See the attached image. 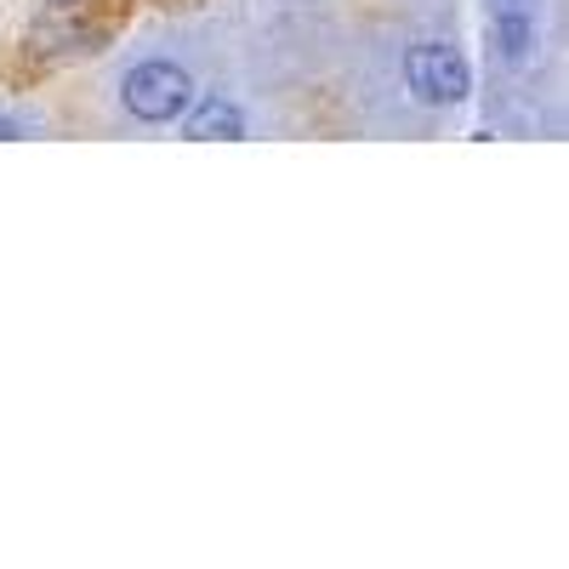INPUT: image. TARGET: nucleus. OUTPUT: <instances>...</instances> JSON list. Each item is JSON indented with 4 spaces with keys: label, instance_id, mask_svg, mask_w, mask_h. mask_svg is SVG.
I'll return each mask as SVG.
<instances>
[{
    "label": "nucleus",
    "instance_id": "2",
    "mask_svg": "<svg viewBox=\"0 0 569 569\" xmlns=\"http://www.w3.org/2000/svg\"><path fill=\"white\" fill-rule=\"evenodd\" d=\"M405 86L427 109H456V103H467V91H472V69H467V58L456 52V46L421 40V46L405 52Z\"/></svg>",
    "mask_w": 569,
    "mask_h": 569
},
{
    "label": "nucleus",
    "instance_id": "1",
    "mask_svg": "<svg viewBox=\"0 0 569 569\" xmlns=\"http://www.w3.org/2000/svg\"><path fill=\"white\" fill-rule=\"evenodd\" d=\"M188 103H194V80L177 63H137L120 80V109L142 126H171L188 114Z\"/></svg>",
    "mask_w": 569,
    "mask_h": 569
},
{
    "label": "nucleus",
    "instance_id": "3",
    "mask_svg": "<svg viewBox=\"0 0 569 569\" xmlns=\"http://www.w3.org/2000/svg\"><path fill=\"white\" fill-rule=\"evenodd\" d=\"M182 137H194V142L246 137V114H240V103H228V98H200V103H188V114H182Z\"/></svg>",
    "mask_w": 569,
    "mask_h": 569
},
{
    "label": "nucleus",
    "instance_id": "5",
    "mask_svg": "<svg viewBox=\"0 0 569 569\" xmlns=\"http://www.w3.org/2000/svg\"><path fill=\"white\" fill-rule=\"evenodd\" d=\"M530 7V0H501V12H525Z\"/></svg>",
    "mask_w": 569,
    "mask_h": 569
},
{
    "label": "nucleus",
    "instance_id": "6",
    "mask_svg": "<svg viewBox=\"0 0 569 569\" xmlns=\"http://www.w3.org/2000/svg\"><path fill=\"white\" fill-rule=\"evenodd\" d=\"M46 7H74V0H46Z\"/></svg>",
    "mask_w": 569,
    "mask_h": 569
},
{
    "label": "nucleus",
    "instance_id": "4",
    "mask_svg": "<svg viewBox=\"0 0 569 569\" xmlns=\"http://www.w3.org/2000/svg\"><path fill=\"white\" fill-rule=\"evenodd\" d=\"M530 46H536V23H530L525 12H501V18L490 23V52H496V63H525Z\"/></svg>",
    "mask_w": 569,
    "mask_h": 569
}]
</instances>
